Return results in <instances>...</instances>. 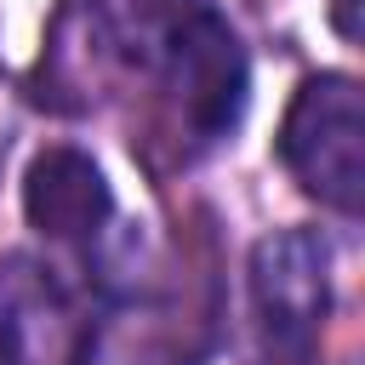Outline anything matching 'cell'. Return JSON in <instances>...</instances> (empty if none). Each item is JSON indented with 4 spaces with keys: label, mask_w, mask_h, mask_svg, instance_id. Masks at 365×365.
Returning <instances> with one entry per match:
<instances>
[{
    "label": "cell",
    "mask_w": 365,
    "mask_h": 365,
    "mask_svg": "<svg viewBox=\"0 0 365 365\" xmlns=\"http://www.w3.org/2000/svg\"><path fill=\"white\" fill-rule=\"evenodd\" d=\"M279 165L319 205L359 217L365 205V97L354 74H308L279 120Z\"/></svg>",
    "instance_id": "cell-1"
},
{
    "label": "cell",
    "mask_w": 365,
    "mask_h": 365,
    "mask_svg": "<svg viewBox=\"0 0 365 365\" xmlns=\"http://www.w3.org/2000/svg\"><path fill=\"white\" fill-rule=\"evenodd\" d=\"M251 308L274 365H308L331 314V245L319 228H279L251 251Z\"/></svg>",
    "instance_id": "cell-2"
},
{
    "label": "cell",
    "mask_w": 365,
    "mask_h": 365,
    "mask_svg": "<svg viewBox=\"0 0 365 365\" xmlns=\"http://www.w3.org/2000/svg\"><path fill=\"white\" fill-rule=\"evenodd\" d=\"M160 74L182 125L200 143H217L240 125L245 97H251V63H245L240 34L217 11L200 6L160 34Z\"/></svg>",
    "instance_id": "cell-3"
},
{
    "label": "cell",
    "mask_w": 365,
    "mask_h": 365,
    "mask_svg": "<svg viewBox=\"0 0 365 365\" xmlns=\"http://www.w3.org/2000/svg\"><path fill=\"white\" fill-rule=\"evenodd\" d=\"M91 319L74 291L29 251L0 257V365H86Z\"/></svg>",
    "instance_id": "cell-4"
},
{
    "label": "cell",
    "mask_w": 365,
    "mask_h": 365,
    "mask_svg": "<svg viewBox=\"0 0 365 365\" xmlns=\"http://www.w3.org/2000/svg\"><path fill=\"white\" fill-rule=\"evenodd\" d=\"M23 217L46 234V240H91L108 217H114V188L103 177V165L80 148H46L29 160L23 171Z\"/></svg>",
    "instance_id": "cell-5"
},
{
    "label": "cell",
    "mask_w": 365,
    "mask_h": 365,
    "mask_svg": "<svg viewBox=\"0 0 365 365\" xmlns=\"http://www.w3.org/2000/svg\"><path fill=\"white\" fill-rule=\"evenodd\" d=\"M331 23H336L342 40H354L359 34V0H331Z\"/></svg>",
    "instance_id": "cell-6"
}]
</instances>
